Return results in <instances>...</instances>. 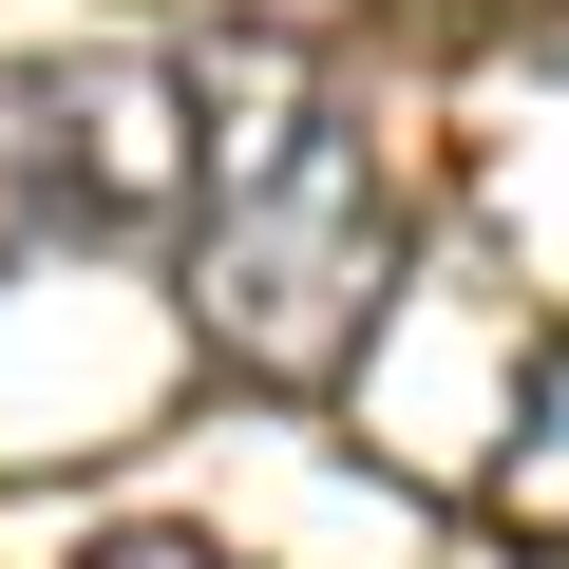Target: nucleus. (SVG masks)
<instances>
[{
  "label": "nucleus",
  "instance_id": "nucleus-1",
  "mask_svg": "<svg viewBox=\"0 0 569 569\" xmlns=\"http://www.w3.org/2000/svg\"><path fill=\"white\" fill-rule=\"evenodd\" d=\"M418 266V209L380 171V133L305 77H209V171H190V228H171V305L228 380L266 399H323L380 305Z\"/></svg>",
  "mask_w": 569,
  "mask_h": 569
},
{
  "label": "nucleus",
  "instance_id": "nucleus-2",
  "mask_svg": "<svg viewBox=\"0 0 569 569\" xmlns=\"http://www.w3.org/2000/svg\"><path fill=\"white\" fill-rule=\"evenodd\" d=\"M209 171V77L171 39L0 58V247H171Z\"/></svg>",
  "mask_w": 569,
  "mask_h": 569
},
{
  "label": "nucleus",
  "instance_id": "nucleus-3",
  "mask_svg": "<svg viewBox=\"0 0 569 569\" xmlns=\"http://www.w3.org/2000/svg\"><path fill=\"white\" fill-rule=\"evenodd\" d=\"M493 531L569 569V342H550V361L512 380V456H493Z\"/></svg>",
  "mask_w": 569,
  "mask_h": 569
},
{
  "label": "nucleus",
  "instance_id": "nucleus-4",
  "mask_svg": "<svg viewBox=\"0 0 569 569\" xmlns=\"http://www.w3.org/2000/svg\"><path fill=\"white\" fill-rule=\"evenodd\" d=\"M77 569H247V550H228V531H171V512H133V531H96Z\"/></svg>",
  "mask_w": 569,
  "mask_h": 569
},
{
  "label": "nucleus",
  "instance_id": "nucleus-5",
  "mask_svg": "<svg viewBox=\"0 0 569 569\" xmlns=\"http://www.w3.org/2000/svg\"><path fill=\"white\" fill-rule=\"evenodd\" d=\"M323 20H399V39H475V20H550V0H323Z\"/></svg>",
  "mask_w": 569,
  "mask_h": 569
}]
</instances>
